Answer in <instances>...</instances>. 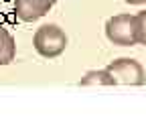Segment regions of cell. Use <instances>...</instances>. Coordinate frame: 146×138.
Segmentation results:
<instances>
[{"label": "cell", "instance_id": "1", "mask_svg": "<svg viewBox=\"0 0 146 138\" xmlns=\"http://www.w3.org/2000/svg\"><path fill=\"white\" fill-rule=\"evenodd\" d=\"M67 43H69V39H67L65 31L55 23L39 27L35 37H33L35 51L45 59H55V57L63 55L65 49H67Z\"/></svg>", "mask_w": 146, "mask_h": 138}, {"label": "cell", "instance_id": "3", "mask_svg": "<svg viewBox=\"0 0 146 138\" xmlns=\"http://www.w3.org/2000/svg\"><path fill=\"white\" fill-rule=\"evenodd\" d=\"M108 71L112 73L116 85H144L146 83V71L140 61L130 57H120L110 63Z\"/></svg>", "mask_w": 146, "mask_h": 138}, {"label": "cell", "instance_id": "2", "mask_svg": "<svg viewBox=\"0 0 146 138\" xmlns=\"http://www.w3.org/2000/svg\"><path fill=\"white\" fill-rule=\"evenodd\" d=\"M106 37L110 43L118 47H134L138 45L136 34V14H116L106 21Z\"/></svg>", "mask_w": 146, "mask_h": 138}, {"label": "cell", "instance_id": "4", "mask_svg": "<svg viewBox=\"0 0 146 138\" xmlns=\"http://www.w3.org/2000/svg\"><path fill=\"white\" fill-rule=\"evenodd\" d=\"M57 0H14V14L16 19H21L23 23H35L43 19V16L55 6Z\"/></svg>", "mask_w": 146, "mask_h": 138}, {"label": "cell", "instance_id": "7", "mask_svg": "<svg viewBox=\"0 0 146 138\" xmlns=\"http://www.w3.org/2000/svg\"><path fill=\"white\" fill-rule=\"evenodd\" d=\"M136 34H138V45L146 47V10H140L136 14Z\"/></svg>", "mask_w": 146, "mask_h": 138}, {"label": "cell", "instance_id": "5", "mask_svg": "<svg viewBox=\"0 0 146 138\" xmlns=\"http://www.w3.org/2000/svg\"><path fill=\"white\" fill-rule=\"evenodd\" d=\"M16 57V43L10 31L0 23V65H10Z\"/></svg>", "mask_w": 146, "mask_h": 138}, {"label": "cell", "instance_id": "8", "mask_svg": "<svg viewBox=\"0 0 146 138\" xmlns=\"http://www.w3.org/2000/svg\"><path fill=\"white\" fill-rule=\"evenodd\" d=\"M126 4H134V6H140V4H144L146 0H124Z\"/></svg>", "mask_w": 146, "mask_h": 138}, {"label": "cell", "instance_id": "6", "mask_svg": "<svg viewBox=\"0 0 146 138\" xmlns=\"http://www.w3.org/2000/svg\"><path fill=\"white\" fill-rule=\"evenodd\" d=\"M79 85L81 88H104V85H116V81L108 69H91L81 77Z\"/></svg>", "mask_w": 146, "mask_h": 138}]
</instances>
